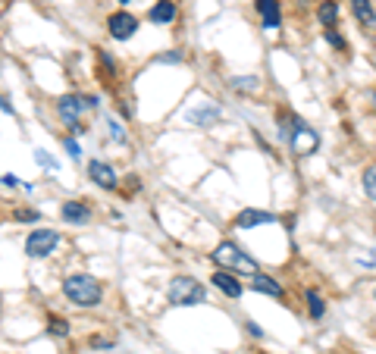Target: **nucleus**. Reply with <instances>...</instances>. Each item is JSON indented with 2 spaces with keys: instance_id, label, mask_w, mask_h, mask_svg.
<instances>
[{
  "instance_id": "1",
  "label": "nucleus",
  "mask_w": 376,
  "mask_h": 354,
  "mask_svg": "<svg viewBox=\"0 0 376 354\" xmlns=\"http://www.w3.org/2000/svg\"><path fill=\"white\" fill-rule=\"evenodd\" d=\"M279 138L298 157H311L320 147V135L313 126H307L298 113H279Z\"/></svg>"
},
{
  "instance_id": "2",
  "label": "nucleus",
  "mask_w": 376,
  "mask_h": 354,
  "mask_svg": "<svg viewBox=\"0 0 376 354\" xmlns=\"http://www.w3.org/2000/svg\"><path fill=\"white\" fill-rule=\"evenodd\" d=\"M63 295L75 304V307H97L100 298H104V289L94 276L88 273H72V276L63 279Z\"/></svg>"
},
{
  "instance_id": "3",
  "label": "nucleus",
  "mask_w": 376,
  "mask_h": 354,
  "mask_svg": "<svg viewBox=\"0 0 376 354\" xmlns=\"http://www.w3.org/2000/svg\"><path fill=\"white\" fill-rule=\"evenodd\" d=\"M213 264H219L223 270L238 273V276H257V273H260L257 260L248 257L244 248L235 245V241H219V245L213 248Z\"/></svg>"
},
{
  "instance_id": "4",
  "label": "nucleus",
  "mask_w": 376,
  "mask_h": 354,
  "mask_svg": "<svg viewBox=\"0 0 376 354\" xmlns=\"http://www.w3.org/2000/svg\"><path fill=\"white\" fill-rule=\"evenodd\" d=\"M166 298H169V304H175V307H188V304H204L207 291H204V285H201L198 279L173 276V279H169Z\"/></svg>"
},
{
  "instance_id": "5",
  "label": "nucleus",
  "mask_w": 376,
  "mask_h": 354,
  "mask_svg": "<svg viewBox=\"0 0 376 354\" xmlns=\"http://www.w3.org/2000/svg\"><path fill=\"white\" fill-rule=\"evenodd\" d=\"M85 110H88V104H85V97L81 95H63L60 101H56V113L63 116V122H66L75 135L85 132V126L79 122V116L85 113Z\"/></svg>"
},
{
  "instance_id": "6",
  "label": "nucleus",
  "mask_w": 376,
  "mask_h": 354,
  "mask_svg": "<svg viewBox=\"0 0 376 354\" xmlns=\"http://www.w3.org/2000/svg\"><path fill=\"white\" fill-rule=\"evenodd\" d=\"M56 245H60V232H54V229H35L25 239V254L29 257H47L50 251H56Z\"/></svg>"
},
{
  "instance_id": "7",
  "label": "nucleus",
  "mask_w": 376,
  "mask_h": 354,
  "mask_svg": "<svg viewBox=\"0 0 376 354\" xmlns=\"http://www.w3.org/2000/svg\"><path fill=\"white\" fill-rule=\"evenodd\" d=\"M107 32H110L116 41H129L132 35L138 32V19L132 13H125V10L123 13H113L110 19H107Z\"/></svg>"
},
{
  "instance_id": "8",
  "label": "nucleus",
  "mask_w": 376,
  "mask_h": 354,
  "mask_svg": "<svg viewBox=\"0 0 376 354\" xmlns=\"http://www.w3.org/2000/svg\"><path fill=\"white\" fill-rule=\"evenodd\" d=\"M263 223H276V214L248 207V210H238L235 220H232V226H235V229H257V226H263Z\"/></svg>"
},
{
  "instance_id": "9",
  "label": "nucleus",
  "mask_w": 376,
  "mask_h": 354,
  "mask_svg": "<svg viewBox=\"0 0 376 354\" xmlns=\"http://www.w3.org/2000/svg\"><path fill=\"white\" fill-rule=\"evenodd\" d=\"M254 10L260 16L263 29H279L282 26V7L279 0H254Z\"/></svg>"
},
{
  "instance_id": "10",
  "label": "nucleus",
  "mask_w": 376,
  "mask_h": 354,
  "mask_svg": "<svg viewBox=\"0 0 376 354\" xmlns=\"http://www.w3.org/2000/svg\"><path fill=\"white\" fill-rule=\"evenodd\" d=\"M88 176H91L94 185H100V188H116V170H113L110 163H104V160H91L88 163Z\"/></svg>"
},
{
  "instance_id": "11",
  "label": "nucleus",
  "mask_w": 376,
  "mask_h": 354,
  "mask_svg": "<svg viewBox=\"0 0 376 354\" xmlns=\"http://www.w3.org/2000/svg\"><path fill=\"white\" fill-rule=\"evenodd\" d=\"M213 285H217V289L223 291L226 298H242V291H244V285L238 282V276H232L229 270L213 273Z\"/></svg>"
},
{
  "instance_id": "12",
  "label": "nucleus",
  "mask_w": 376,
  "mask_h": 354,
  "mask_svg": "<svg viewBox=\"0 0 376 354\" xmlns=\"http://www.w3.org/2000/svg\"><path fill=\"white\" fill-rule=\"evenodd\" d=\"M60 216L66 223H72V226H81V223H88L91 210H88V204H81V201H66L60 207Z\"/></svg>"
},
{
  "instance_id": "13",
  "label": "nucleus",
  "mask_w": 376,
  "mask_h": 354,
  "mask_svg": "<svg viewBox=\"0 0 376 354\" xmlns=\"http://www.w3.org/2000/svg\"><path fill=\"white\" fill-rule=\"evenodd\" d=\"M148 19L154 22V26H169V22L175 19V3L173 0H157L154 7H150Z\"/></svg>"
},
{
  "instance_id": "14",
  "label": "nucleus",
  "mask_w": 376,
  "mask_h": 354,
  "mask_svg": "<svg viewBox=\"0 0 376 354\" xmlns=\"http://www.w3.org/2000/svg\"><path fill=\"white\" fill-rule=\"evenodd\" d=\"M351 3V13H354V19L361 22L363 29H376V10L370 0H348Z\"/></svg>"
},
{
  "instance_id": "15",
  "label": "nucleus",
  "mask_w": 376,
  "mask_h": 354,
  "mask_svg": "<svg viewBox=\"0 0 376 354\" xmlns=\"http://www.w3.org/2000/svg\"><path fill=\"white\" fill-rule=\"evenodd\" d=\"M191 126H201V129H207V126H213V122L219 120V107H213V104H204V107H198V110H191V113L185 116Z\"/></svg>"
},
{
  "instance_id": "16",
  "label": "nucleus",
  "mask_w": 376,
  "mask_h": 354,
  "mask_svg": "<svg viewBox=\"0 0 376 354\" xmlns=\"http://www.w3.org/2000/svg\"><path fill=\"white\" fill-rule=\"evenodd\" d=\"M251 289L260 291V295H269V298H282V285L273 276H263V273L251 276Z\"/></svg>"
},
{
  "instance_id": "17",
  "label": "nucleus",
  "mask_w": 376,
  "mask_h": 354,
  "mask_svg": "<svg viewBox=\"0 0 376 354\" xmlns=\"http://www.w3.org/2000/svg\"><path fill=\"white\" fill-rule=\"evenodd\" d=\"M317 19H320V26H326V29H332L338 22V0H323L317 7Z\"/></svg>"
},
{
  "instance_id": "18",
  "label": "nucleus",
  "mask_w": 376,
  "mask_h": 354,
  "mask_svg": "<svg viewBox=\"0 0 376 354\" xmlns=\"http://www.w3.org/2000/svg\"><path fill=\"white\" fill-rule=\"evenodd\" d=\"M304 301H307V314H311L313 320H320V316L326 314V301L320 291H304Z\"/></svg>"
},
{
  "instance_id": "19",
  "label": "nucleus",
  "mask_w": 376,
  "mask_h": 354,
  "mask_svg": "<svg viewBox=\"0 0 376 354\" xmlns=\"http://www.w3.org/2000/svg\"><path fill=\"white\" fill-rule=\"evenodd\" d=\"M361 182H363V191H367L370 201H376V163H370L367 170H363Z\"/></svg>"
},
{
  "instance_id": "20",
  "label": "nucleus",
  "mask_w": 376,
  "mask_h": 354,
  "mask_svg": "<svg viewBox=\"0 0 376 354\" xmlns=\"http://www.w3.org/2000/svg\"><path fill=\"white\" fill-rule=\"evenodd\" d=\"M97 60H100V70H104V79H113L116 76V60H110L107 51H97Z\"/></svg>"
},
{
  "instance_id": "21",
  "label": "nucleus",
  "mask_w": 376,
  "mask_h": 354,
  "mask_svg": "<svg viewBox=\"0 0 376 354\" xmlns=\"http://www.w3.org/2000/svg\"><path fill=\"white\" fill-rule=\"evenodd\" d=\"M50 335H63V339H66V335H69V323L60 320V316H50Z\"/></svg>"
},
{
  "instance_id": "22",
  "label": "nucleus",
  "mask_w": 376,
  "mask_h": 354,
  "mask_svg": "<svg viewBox=\"0 0 376 354\" xmlns=\"http://www.w3.org/2000/svg\"><path fill=\"white\" fill-rule=\"evenodd\" d=\"M257 79L254 76H244V79H232V88H242V91H254L257 88Z\"/></svg>"
},
{
  "instance_id": "23",
  "label": "nucleus",
  "mask_w": 376,
  "mask_h": 354,
  "mask_svg": "<svg viewBox=\"0 0 376 354\" xmlns=\"http://www.w3.org/2000/svg\"><path fill=\"white\" fill-rule=\"evenodd\" d=\"M35 160H38V163L44 166V170H56V160L50 157L47 151H41V147H38V151H35Z\"/></svg>"
},
{
  "instance_id": "24",
  "label": "nucleus",
  "mask_w": 376,
  "mask_h": 354,
  "mask_svg": "<svg viewBox=\"0 0 376 354\" xmlns=\"http://www.w3.org/2000/svg\"><path fill=\"white\" fill-rule=\"evenodd\" d=\"M326 41H329L332 47H338V51H345V47H348V45H345V38H342V35H336V32H332V29H326Z\"/></svg>"
},
{
  "instance_id": "25",
  "label": "nucleus",
  "mask_w": 376,
  "mask_h": 354,
  "mask_svg": "<svg viewBox=\"0 0 376 354\" xmlns=\"http://www.w3.org/2000/svg\"><path fill=\"white\" fill-rule=\"evenodd\" d=\"M63 147H66V154H69V157H72V160H81V147L75 145L72 138H66V141H63Z\"/></svg>"
},
{
  "instance_id": "26",
  "label": "nucleus",
  "mask_w": 376,
  "mask_h": 354,
  "mask_svg": "<svg viewBox=\"0 0 376 354\" xmlns=\"http://www.w3.org/2000/svg\"><path fill=\"white\" fill-rule=\"evenodd\" d=\"M16 220H22V223H38V220H41V214H35V210H19Z\"/></svg>"
},
{
  "instance_id": "27",
  "label": "nucleus",
  "mask_w": 376,
  "mask_h": 354,
  "mask_svg": "<svg viewBox=\"0 0 376 354\" xmlns=\"http://www.w3.org/2000/svg\"><path fill=\"white\" fill-rule=\"evenodd\" d=\"M107 126H110V138H116L119 141V145H123V141H125V132H123V129H119V122H107Z\"/></svg>"
},
{
  "instance_id": "28",
  "label": "nucleus",
  "mask_w": 376,
  "mask_h": 354,
  "mask_svg": "<svg viewBox=\"0 0 376 354\" xmlns=\"http://www.w3.org/2000/svg\"><path fill=\"white\" fill-rule=\"evenodd\" d=\"M182 60V51H173V54H163V57H157V63H179Z\"/></svg>"
},
{
  "instance_id": "29",
  "label": "nucleus",
  "mask_w": 376,
  "mask_h": 354,
  "mask_svg": "<svg viewBox=\"0 0 376 354\" xmlns=\"http://www.w3.org/2000/svg\"><path fill=\"white\" fill-rule=\"evenodd\" d=\"M91 345H94V348H113V341H107V339H91Z\"/></svg>"
},
{
  "instance_id": "30",
  "label": "nucleus",
  "mask_w": 376,
  "mask_h": 354,
  "mask_svg": "<svg viewBox=\"0 0 376 354\" xmlns=\"http://www.w3.org/2000/svg\"><path fill=\"white\" fill-rule=\"evenodd\" d=\"M244 326H248V332H251V335H257V339H260V335H263V332H260V326H257V323H244Z\"/></svg>"
},
{
  "instance_id": "31",
  "label": "nucleus",
  "mask_w": 376,
  "mask_h": 354,
  "mask_svg": "<svg viewBox=\"0 0 376 354\" xmlns=\"http://www.w3.org/2000/svg\"><path fill=\"white\" fill-rule=\"evenodd\" d=\"M0 182H3V185H13V188H16V185H19V179H16V176H3V179H0Z\"/></svg>"
},
{
  "instance_id": "32",
  "label": "nucleus",
  "mask_w": 376,
  "mask_h": 354,
  "mask_svg": "<svg viewBox=\"0 0 376 354\" xmlns=\"http://www.w3.org/2000/svg\"><path fill=\"white\" fill-rule=\"evenodd\" d=\"M0 110H3V113H13V107L6 104V97H0Z\"/></svg>"
},
{
  "instance_id": "33",
  "label": "nucleus",
  "mask_w": 376,
  "mask_h": 354,
  "mask_svg": "<svg viewBox=\"0 0 376 354\" xmlns=\"http://www.w3.org/2000/svg\"><path fill=\"white\" fill-rule=\"evenodd\" d=\"M119 3H132V0H119Z\"/></svg>"
},
{
  "instance_id": "34",
  "label": "nucleus",
  "mask_w": 376,
  "mask_h": 354,
  "mask_svg": "<svg viewBox=\"0 0 376 354\" xmlns=\"http://www.w3.org/2000/svg\"><path fill=\"white\" fill-rule=\"evenodd\" d=\"M0 13H3V3H0Z\"/></svg>"
},
{
  "instance_id": "35",
  "label": "nucleus",
  "mask_w": 376,
  "mask_h": 354,
  "mask_svg": "<svg viewBox=\"0 0 376 354\" xmlns=\"http://www.w3.org/2000/svg\"><path fill=\"white\" fill-rule=\"evenodd\" d=\"M373 298H376V289H373Z\"/></svg>"
},
{
  "instance_id": "36",
  "label": "nucleus",
  "mask_w": 376,
  "mask_h": 354,
  "mask_svg": "<svg viewBox=\"0 0 376 354\" xmlns=\"http://www.w3.org/2000/svg\"><path fill=\"white\" fill-rule=\"evenodd\" d=\"M373 101H376V97H373Z\"/></svg>"
}]
</instances>
